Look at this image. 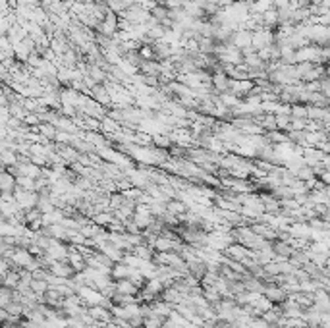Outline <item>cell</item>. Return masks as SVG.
<instances>
[{
	"mask_svg": "<svg viewBox=\"0 0 330 328\" xmlns=\"http://www.w3.org/2000/svg\"><path fill=\"white\" fill-rule=\"evenodd\" d=\"M215 56L224 62V64H232V66H240L243 64V50H240L238 47H234L232 43H222L217 47Z\"/></svg>",
	"mask_w": 330,
	"mask_h": 328,
	"instance_id": "1",
	"label": "cell"
},
{
	"mask_svg": "<svg viewBox=\"0 0 330 328\" xmlns=\"http://www.w3.org/2000/svg\"><path fill=\"white\" fill-rule=\"evenodd\" d=\"M263 296H265L273 305H282L288 297H290L288 296V292L282 288L280 284H276V282H268V284H265Z\"/></svg>",
	"mask_w": 330,
	"mask_h": 328,
	"instance_id": "2",
	"label": "cell"
},
{
	"mask_svg": "<svg viewBox=\"0 0 330 328\" xmlns=\"http://www.w3.org/2000/svg\"><path fill=\"white\" fill-rule=\"evenodd\" d=\"M14 197H16V203L24 208V210H27V208H35L39 205V193L37 191H27V189L17 187L16 191H14Z\"/></svg>",
	"mask_w": 330,
	"mask_h": 328,
	"instance_id": "3",
	"label": "cell"
},
{
	"mask_svg": "<svg viewBox=\"0 0 330 328\" xmlns=\"http://www.w3.org/2000/svg\"><path fill=\"white\" fill-rule=\"evenodd\" d=\"M273 43H276V33H273L270 29H257L253 33V48L257 52L268 48Z\"/></svg>",
	"mask_w": 330,
	"mask_h": 328,
	"instance_id": "4",
	"label": "cell"
},
{
	"mask_svg": "<svg viewBox=\"0 0 330 328\" xmlns=\"http://www.w3.org/2000/svg\"><path fill=\"white\" fill-rule=\"evenodd\" d=\"M230 43L240 50H249V48H253V33L249 29H238V31H234Z\"/></svg>",
	"mask_w": 330,
	"mask_h": 328,
	"instance_id": "5",
	"label": "cell"
},
{
	"mask_svg": "<svg viewBox=\"0 0 330 328\" xmlns=\"http://www.w3.org/2000/svg\"><path fill=\"white\" fill-rule=\"evenodd\" d=\"M47 255L52 259V261H68V255H70V243L60 240H52L50 243Z\"/></svg>",
	"mask_w": 330,
	"mask_h": 328,
	"instance_id": "6",
	"label": "cell"
},
{
	"mask_svg": "<svg viewBox=\"0 0 330 328\" xmlns=\"http://www.w3.org/2000/svg\"><path fill=\"white\" fill-rule=\"evenodd\" d=\"M187 268H189V274L197 278V280H203L209 272V263L203 259V257H195L191 261H187Z\"/></svg>",
	"mask_w": 330,
	"mask_h": 328,
	"instance_id": "7",
	"label": "cell"
},
{
	"mask_svg": "<svg viewBox=\"0 0 330 328\" xmlns=\"http://www.w3.org/2000/svg\"><path fill=\"white\" fill-rule=\"evenodd\" d=\"M273 251H274V255H276V261H290L292 255L296 253V247H294L292 243H288V241L274 240Z\"/></svg>",
	"mask_w": 330,
	"mask_h": 328,
	"instance_id": "8",
	"label": "cell"
},
{
	"mask_svg": "<svg viewBox=\"0 0 330 328\" xmlns=\"http://www.w3.org/2000/svg\"><path fill=\"white\" fill-rule=\"evenodd\" d=\"M50 272L58 278H73L75 276V271L68 261H54L50 264Z\"/></svg>",
	"mask_w": 330,
	"mask_h": 328,
	"instance_id": "9",
	"label": "cell"
},
{
	"mask_svg": "<svg viewBox=\"0 0 330 328\" xmlns=\"http://www.w3.org/2000/svg\"><path fill=\"white\" fill-rule=\"evenodd\" d=\"M230 83H232V78L224 72H217L212 73V87L217 91V95H222V93H228L230 91Z\"/></svg>",
	"mask_w": 330,
	"mask_h": 328,
	"instance_id": "10",
	"label": "cell"
},
{
	"mask_svg": "<svg viewBox=\"0 0 330 328\" xmlns=\"http://www.w3.org/2000/svg\"><path fill=\"white\" fill-rule=\"evenodd\" d=\"M68 263L72 264L73 271H75V272H83L85 268H87V257L83 255V253H80V251L73 247V245H70V255H68Z\"/></svg>",
	"mask_w": 330,
	"mask_h": 328,
	"instance_id": "11",
	"label": "cell"
},
{
	"mask_svg": "<svg viewBox=\"0 0 330 328\" xmlns=\"http://www.w3.org/2000/svg\"><path fill=\"white\" fill-rule=\"evenodd\" d=\"M259 197L265 205V210L268 215H280L282 213V205L280 199H276L273 193H259Z\"/></svg>",
	"mask_w": 330,
	"mask_h": 328,
	"instance_id": "12",
	"label": "cell"
},
{
	"mask_svg": "<svg viewBox=\"0 0 330 328\" xmlns=\"http://www.w3.org/2000/svg\"><path fill=\"white\" fill-rule=\"evenodd\" d=\"M226 257H230V259H234V261H240L242 263L245 257L251 255V249H247L245 245H242V243H232V245H228V249L224 251Z\"/></svg>",
	"mask_w": 330,
	"mask_h": 328,
	"instance_id": "13",
	"label": "cell"
},
{
	"mask_svg": "<svg viewBox=\"0 0 330 328\" xmlns=\"http://www.w3.org/2000/svg\"><path fill=\"white\" fill-rule=\"evenodd\" d=\"M0 189H2V193H14L17 189V178L10 174L8 170H4L0 174Z\"/></svg>",
	"mask_w": 330,
	"mask_h": 328,
	"instance_id": "14",
	"label": "cell"
},
{
	"mask_svg": "<svg viewBox=\"0 0 330 328\" xmlns=\"http://www.w3.org/2000/svg\"><path fill=\"white\" fill-rule=\"evenodd\" d=\"M131 271H133L131 266H128L124 261H120V263H114L112 271H110V276H112L114 282H120V280H126V278H129Z\"/></svg>",
	"mask_w": 330,
	"mask_h": 328,
	"instance_id": "15",
	"label": "cell"
},
{
	"mask_svg": "<svg viewBox=\"0 0 330 328\" xmlns=\"http://www.w3.org/2000/svg\"><path fill=\"white\" fill-rule=\"evenodd\" d=\"M161 299L162 301H166V303H170V305H174V309H176V305H180L182 301L185 299V296L184 294H180L176 288H166L164 292H162V296H161Z\"/></svg>",
	"mask_w": 330,
	"mask_h": 328,
	"instance_id": "16",
	"label": "cell"
},
{
	"mask_svg": "<svg viewBox=\"0 0 330 328\" xmlns=\"http://www.w3.org/2000/svg\"><path fill=\"white\" fill-rule=\"evenodd\" d=\"M166 210H168L170 215L182 218L189 208H187V203H184L182 199H170L168 203H166Z\"/></svg>",
	"mask_w": 330,
	"mask_h": 328,
	"instance_id": "17",
	"label": "cell"
},
{
	"mask_svg": "<svg viewBox=\"0 0 330 328\" xmlns=\"http://www.w3.org/2000/svg\"><path fill=\"white\" fill-rule=\"evenodd\" d=\"M116 290H118L120 294H126V296H133V297H137V296H139V292H141V288H139L137 284H133V282L129 280V278L116 282Z\"/></svg>",
	"mask_w": 330,
	"mask_h": 328,
	"instance_id": "18",
	"label": "cell"
},
{
	"mask_svg": "<svg viewBox=\"0 0 330 328\" xmlns=\"http://www.w3.org/2000/svg\"><path fill=\"white\" fill-rule=\"evenodd\" d=\"M20 282H22V268H12L6 276H2V286H6V288L16 290Z\"/></svg>",
	"mask_w": 330,
	"mask_h": 328,
	"instance_id": "19",
	"label": "cell"
},
{
	"mask_svg": "<svg viewBox=\"0 0 330 328\" xmlns=\"http://www.w3.org/2000/svg\"><path fill=\"white\" fill-rule=\"evenodd\" d=\"M131 253H135V255L139 257V259H143V261H153V257H154V253H157V251H154L153 245H149V243H145V241H143V243L135 245Z\"/></svg>",
	"mask_w": 330,
	"mask_h": 328,
	"instance_id": "20",
	"label": "cell"
},
{
	"mask_svg": "<svg viewBox=\"0 0 330 328\" xmlns=\"http://www.w3.org/2000/svg\"><path fill=\"white\" fill-rule=\"evenodd\" d=\"M112 208H106V210H101V213H97V215L93 216L91 220L95 222V224H99V226H103V228H106V226L110 224L114 220V213H110Z\"/></svg>",
	"mask_w": 330,
	"mask_h": 328,
	"instance_id": "21",
	"label": "cell"
},
{
	"mask_svg": "<svg viewBox=\"0 0 330 328\" xmlns=\"http://www.w3.org/2000/svg\"><path fill=\"white\" fill-rule=\"evenodd\" d=\"M151 16L154 17V20H159V22H166V20H170V10L164 6V4H154L153 8H151Z\"/></svg>",
	"mask_w": 330,
	"mask_h": 328,
	"instance_id": "22",
	"label": "cell"
},
{
	"mask_svg": "<svg viewBox=\"0 0 330 328\" xmlns=\"http://www.w3.org/2000/svg\"><path fill=\"white\" fill-rule=\"evenodd\" d=\"M41 131V136L43 137H49V139H56V126H54V124H47V126H45V124H39V128H37Z\"/></svg>",
	"mask_w": 330,
	"mask_h": 328,
	"instance_id": "23",
	"label": "cell"
},
{
	"mask_svg": "<svg viewBox=\"0 0 330 328\" xmlns=\"http://www.w3.org/2000/svg\"><path fill=\"white\" fill-rule=\"evenodd\" d=\"M50 288V284L47 280H33V284H31V290L37 294L39 297H43L45 294H47V290Z\"/></svg>",
	"mask_w": 330,
	"mask_h": 328,
	"instance_id": "24",
	"label": "cell"
},
{
	"mask_svg": "<svg viewBox=\"0 0 330 328\" xmlns=\"http://www.w3.org/2000/svg\"><path fill=\"white\" fill-rule=\"evenodd\" d=\"M137 50H139V56H141V60H157V54H154L153 45H143V47H139Z\"/></svg>",
	"mask_w": 330,
	"mask_h": 328,
	"instance_id": "25",
	"label": "cell"
},
{
	"mask_svg": "<svg viewBox=\"0 0 330 328\" xmlns=\"http://www.w3.org/2000/svg\"><path fill=\"white\" fill-rule=\"evenodd\" d=\"M153 143L157 149H170L172 147V137L170 136H153Z\"/></svg>",
	"mask_w": 330,
	"mask_h": 328,
	"instance_id": "26",
	"label": "cell"
},
{
	"mask_svg": "<svg viewBox=\"0 0 330 328\" xmlns=\"http://www.w3.org/2000/svg\"><path fill=\"white\" fill-rule=\"evenodd\" d=\"M164 6L168 10H178V8H184V0H164L162 2Z\"/></svg>",
	"mask_w": 330,
	"mask_h": 328,
	"instance_id": "27",
	"label": "cell"
},
{
	"mask_svg": "<svg viewBox=\"0 0 330 328\" xmlns=\"http://www.w3.org/2000/svg\"><path fill=\"white\" fill-rule=\"evenodd\" d=\"M141 80L145 81L147 85H153V87L159 85V78H154V75H141Z\"/></svg>",
	"mask_w": 330,
	"mask_h": 328,
	"instance_id": "28",
	"label": "cell"
},
{
	"mask_svg": "<svg viewBox=\"0 0 330 328\" xmlns=\"http://www.w3.org/2000/svg\"><path fill=\"white\" fill-rule=\"evenodd\" d=\"M27 124H39L37 116H27Z\"/></svg>",
	"mask_w": 330,
	"mask_h": 328,
	"instance_id": "29",
	"label": "cell"
}]
</instances>
